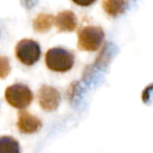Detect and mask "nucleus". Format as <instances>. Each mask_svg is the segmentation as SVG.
<instances>
[{
	"label": "nucleus",
	"mask_w": 153,
	"mask_h": 153,
	"mask_svg": "<svg viewBox=\"0 0 153 153\" xmlns=\"http://www.w3.org/2000/svg\"><path fill=\"white\" fill-rule=\"evenodd\" d=\"M74 64L73 52L62 47H52L45 53V65L52 72L66 73L73 68Z\"/></svg>",
	"instance_id": "f257e3e1"
},
{
	"label": "nucleus",
	"mask_w": 153,
	"mask_h": 153,
	"mask_svg": "<svg viewBox=\"0 0 153 153\" xmlns=\"http://www.w3.org/2000/svg\"><path fill=\"white\" fill-rule=\"evenodd\" d=\"M6 102L16 109H26L33 101V93L24 83H13L4 92Z\"/></svg>",
	"instance_id": "f03ea898"
},
{
	"label": "nucleus",
	"mask_w": 153,
	"mask_h": 153,
	"mask_svg": "<svg viewBox=\"0 0 153 153\" xmlns=\"http://www.w3.org/2000/svg\"><path fill=\"white\" fill-rule=\"evenodd\" d=\"M59 32H72L77 27V17L71 10H62L54 16V23Z\"/></svg>",
	"instance_id": "0eeeda50"
},
{
	"label": "nucleus",
	"mask_w": 153,
	"mask_h": 153,
	"mask_svg": "<svg viewBox=\"0 0 153 153\" xmlns=\"http://www.w3.org/2000/svg\"><path fill=\"white\" fill-rule=\"evenodd\" d=\"M72 1H73V3H75L76 5L85 7V6H90V5H92V4H94L97 0H72Z\"/></svg>",
	"instance_id": "ddd939ff"
},
{
	"label": "nucleus",
	"mask_w": 153,
	"mask_h": 153,
	"mask_svg": "<svg viewBox=\"0 0 153 153\" xmlns=\"http://www.w3.org/2000/svg\"><path fill=\"white\" fill-rule=\"evenodd\" d=\"M0 38H1V29H0Z\"/></svg>",
	"instance_id": "2eb2a0df"
},
{
	"label": "nucleus",
	"mask_w": 153,
	"mask_h": 153,
	"mask_svg": "<svg viewBox=\"0 0 153 153\" xmlns=\"http://www.w3.org/2000/svg\"><path fill=\"white\" fill-rule=\"evenodd\" d=\"M40 0H20V3L23 8L26 10H31L39 4Z\"/></svg>",
	"instance_id": "f8f14e48"
},
{
	"label": "nucleus",
	"mask_w": 153,
	"mask_h": 153,
	"mask_svg": "<svg viewBox=\"0 0 153 153\" xmlns=\"http://www.w3.org/2000/svg\"><path fill=\"white\" fill-rule=\"evenodd\" d=\"M104 38V31L101 27L94 25L85 26L77 34V47L81 51L94 52L101 47Z\"/></svg>",
	"instance_id": "7ed1b4c3"
},
{
	"label": "nucleus",
	"mask_w": 153,
	"mask_h": 153,
	"mask_svg": "<svg viewBox=\"0 0 153 153\" xmlns=\"http://www.w3.org/2000/svg\"><path fill=\"white\" fill-rule=\"evenodd\" d=\"M54 23V16L47 13H40L32 20V28L36 33H46L51 29Z\"/></svg>",
	"instance_id": "6e6552de"
},
{
	"label": "nucleus",
	"mask_w": 153,
	"mask_h": 153,
	"mask_svg": "<svg viewBox=\"0 0 153 153\" xmlns=\"http://www.w3.org/2000/svg\"><path fill=\"white\" fill-rule=\"evenodd\" d=\"M0 153H21L19 142L10 135L0 137Z\"/></svg>",
	"instance_id": "9d476101"
},
{
	"label": "nucleus",
	"mask_w": 153,
	"mask_h": 153,
	"mask_svg": "<svg viewBox=\"0 0 153 153\" xmlns=\"http://www.w3.org/2000/svg\"><path fill=\"white\" fill-rule=\"evenodd\" d=\"M41 55L42 50L40 44L32 39H22L15 46V56L24 66H33L40 61Z\"/></svg>",
	"instance_id": "20e7f679"
},
{
	"label": "nucleus",
	"mask_w": 153,
	"mask_h": 153,
	"mask_svg": "<svg viewBox=\"0 0 153 153\" xmlns=\"http://www.w3.org/2000/svg\"><path fill=\"white\" fill-rule=\"evenodd\" d=\"M102 7L108 16L116 18L126 10L127 0H103Z\"/></svg>",
	"instance_id": "1a4fd4ad"
},
{
	"label": "nucleus",
	"mask_w": 153,
	"mask_h": 153,
	"mask_svg": "<svg viewBox=\"0 0 153 153\" xmlns=\"http://www.w3.org/2000/svg\"><path fill=\"white\" fill-rule=\"evenodd\" d=\"M42 121L40 118L32 115L31 113L24 109H21L18 115L17 120V128L19 129L21 133H26V134H32L42 128Z\"/></svg>",
	"instance_id": "423d86ee"
},
{
	"label": "nucleus",
	"mask_w": 153,
	"mask_h": 153,
	"mask_svg": "<svg viewBox=\"0 0 153 153\" xmlns=\"http://www.w3.org/2000/svg\"><path fill=\"white\" fill-rule=\"evenodd\" d=\"M12 67L10 61L7 56L0 54V79H5L10 75Z\"/></svg>",
	"instance_id": "9b49d317"
},
{
	"label": "nucleus",
	"mask_w": 153,
	"mask_h": 153,
	"mask_svg": "<svg viewBox=\"0 0 153 153\" xmlns=\"http://www.w3.org/2000/svg\"><path fill=\"white\" fill-rule=\"evenodd\" d=\"M152 88H153V83L151 85H149V87H147L145 90H144L143 94H142V99H143L144 102H147L148 100H149V97H150V92L152 91Z\"/></svg>",
	"instance_id": "4468645a"
},
{
	"label": "nucleus",
	"mask_w": 153,
	"mask_h": 153,
	"mask_svg": "<svg viewBox=\"0 0 153 153\" xmlns=\"http://www.w3.org/2000/svg\"><path fill=\"white\" fill-rule=\"evenodd\" d=\"M62 96L59 90L48 85H43L38 91V102L40 107L46 113H51L59 108Z\"/></svg>",
	"instance_id": "39448f33"
}]
</instances>
